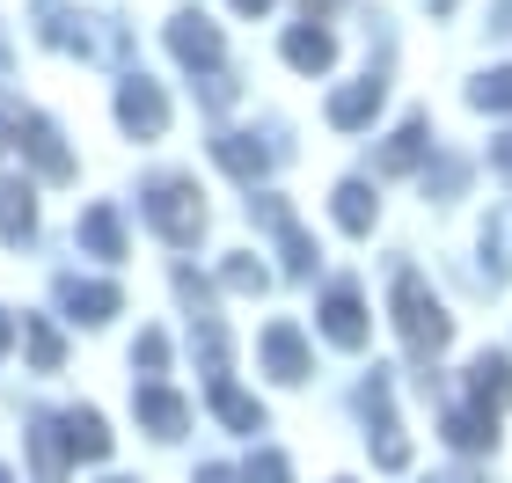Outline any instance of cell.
<instances>
[{"label": "cell", "instance_id": "6da1fadb", "mask_svg": "<svg viewBox=\"0 0 512 483\" xmlns=\"http://www.w3.org/2000/svg\"><path fill=\"white\" fill-rule=\"evenodd\" d=\"M395 330H403V344H410L417 359L447 352V337H454V322H447V308H439V293L417 279L410 264L395 271Z\"/></svg>", "mask_w": 512, "mask_h": 483}, {"label": "cell", "instance_id": "7a4b0ae2", "mask_svg": "<svg viewBox=\"0 0 512 483\" xmlns=\"http://www.w3.org/2000/svg\"><path fill=\"white\" fill-rule=\"evenodd\" d=\"M147 220H154L176 249H191V242L205 235V198H198V183H191V176H154V183H147Z\"/></svg>", "mask_w": 512, "mask_h": 483}, {"label": "cell", "instance_id": "3957f363", "mask_svg": "<svg viewBox=\"0 0 512 483\" xmlns=\"http://www.w3.org/2000/svg\"><path fill=\"white\" fill-rule=\"evenodd\" d=\"M15 147L37 161V176H52V183H66L74 176V154H66V140H59V125L52 118H37V110H15Z\"/></svg>", "mask_w": 512, "mask_h": 483}, {"label": "cell", "instance_id": "277c9868", "mask_svg": "<svg viewBox=\"0 0 512 483\" xmlns=\"http://www.w3.org/2000/svg\"><path fill=\"white\" fill-rule=\"evenodd\" d=\"M366 418H374V432H366V440H374V462L381 469H410V440L403 432H395V410H388V374L374 366V381H366Z\"/></svg>", "mask_w": 512, "mask_h": 483}, {"label": "cell", "instance_id": "5b68a950", "mask_svg": "<svg viewBox=\"0 0 512 483\" xmlns=\"http://www.w3.org/2000/svg\"><path fill=\"white\" fill-rule=\"evenodd\" d=\"M118 118H125V132H139V140H161V132H169V96H161L147 74H125Z\"/></svg>", "mask_w": 512, "mask_h": 483}, {"label": "cell", "instance_id": "8992f818", "mask_svg": "<svg viewBox=\"0 0 512 483\" xmlns=\"http://www.w3.org/2000/svg\"><path fill=\"white\" fill-rule=\"evenodd\" d=\"M249 213H256V220H264L271 235H278V257H286V271H293V279H300V271H315V242L300 235V220L286 213V198H271V191H264V198H249Z\"/></svg>", "mask_w": 512, "mask_h": 483}, {"label": "cell", "instance_id": "52a82bcc", "mask_svg": "<svg viewBox=\"0 0 512 483\" xmlns=\"http://www.w3.org/2000/svg\"><path fill=\"white\" fill-rule=\"evenodd\" d=\"M322 337L344 344V352H359V344H366V301L352 286H330V301H322Z\"/></svg>", "mask_w": 512, "mask_h": 483}, {"label": "cell", "instance_id": "ba28073f", "mask_svg": "<svg viewBox=\"0 0 512 483\" xmlns=\"http://www.w3.org/2000/svg\"><path fill=\"white\" fill-rule=\"evenodd\" d=\"M59 308L74 322H110L125 301H118V286H103V279H59Z\"/></svg>", "mask_w": 512, "mask_h": 483}, {"label": "cell", "instance_id": "9c48e42d", "mask_svg": "<svg viewBox=\"0 0 512 483\" xmlns=\"http://www.w3.org/2000/svg\"><path fill=\"white\" fill-rule=\"evenodd\" d=\"M264 366H271V374L286 381V388L315 374V366H308V344H300L293 322H271V330H264Z\"/></svg>", "mask_w": 512, "mask_h": 483}, {"label": "cell", "instance_id": "30bf717a", "mask_svg": "<svg viewBox=\"0 0 512 483\" xmlns=\"http://www.w3.org/2000/svg\"><path fill=\"white\" fill-rule=\"evenodd\" d=\"M169 52L183 59V66H220V30L205 15H176L169 22Z\"/></svg>", "mask_w": 512, "mask_h": 483}, {"label": "cell", "instance_id": "8fae6325", "mask_svg": "<svg viewBox=\"0 0 512 483\" xmlns=\"http://www.w3.org/2000/svg\"><path fill=\"white\" fill-rule=\"evenodd\" d=\"M381 96H388V81H381V74H366V81H352V88H337V96H330V125H337V132H359V125L381 110Z\"/></svg>", "mask_w": 512, "mask_h": 483}, {"label": "cell", "instance_id": "7c38bea8", "mask_svg": "<svg viewBox=\"0 0 512 483\" xmlns=\"http://www.w3.org/2000/svg\"><path fill=\"white\" fill-rule=\"evenodd\" d=\"M37 235V191L22 176H0V242H30Z\"/></svg>", "mask_w": 512, "mask_h": 483}, {"label": "cell", "instance_id": "4fadbf2b", "mask_svg": "<svg viewBox=\"0 0 512 483\" xmlns=\"http://www.w3.org/2000/svg\"><path fill=\"white\" fill-rule=\"evenodd\" d=\"M132 410H139V425H154L161 432V440H176V432L183 425H191V403H183V396H169V388H132Z\"/></svg>", "mask_w": 512, "mask_h": 483}, {"label": "cell", "instance_id": "5bb4252c", "mask_svg": "<svg viewBox=\"0 0 512 483\" xmlns=\"http://www.w3.org/2000/svg\"><path fill=\"white\" fill-rule=\"evenodd\" d=\"M66 418H30V462H37V483H59L66 476Z\"/></svg>", "mask_w": 512, "mask_h": 483}, {"label": "cell", "instance_id": "9a60e30c", "mask_svg": "<svg viewBox=\"0 0 512 483\" xmlns=\"http://www.w3.org/2000/svg\"><path fill=\"white\" fill-rule=\"evenodd\" d=\"M81 249H88V257H103V264H118V257H125L118 205H88V213H81Z\"/></svg>", "mask_w": 512, "mask_h": 483}, {"label": "cell", "instance_id": "2e32d148", "mask_svg": "<svg viewBox=\"0 0 512 483\" xmlns=\"http://www.w3.org/2000/svg\"><path fill=\"white\" fill-rule=\"evenodd\" d=\"M213 161H220L227 176H242V183H256V176L271 169V147H256L249 132H220V140H213Z\"/></svg>", "mask_w": 512, "mask_h": 483}, {"label": "cell", "instance_id": "e0dca14e", "mask_svg": "<svg viewBox=\"0 0 512 483\" xmlns=\"http://www.w3.org/2000/svg\"><path fill=\"white\" fill-rule=\"evenodd\" d=\"M469 388H476V410H498L512 403V359H498V352H483L476 366H469Z\"/></svg>", "mask_w": 512, "mask_h": 483}, {"label": "cell", "instance_id": "ac0fdd59", "mask_svg": "<svg viewBox=\"0 0 512 483\" xmlns=\"http://www.w3.org/2000/svg\"><path fill=\"white\" fill-rule=\"evenodd\" d=\"M286 59L300 66V74H322V66L337 59V37L315 30V22H300V30H286Z\"/></svg>", "mask_w": 512, "mask_h": 483}, {"label": "cell", "instance_id": "d6986e66", "mask_svg": "<svg viewBox=\"0 0 512 483\" xmlns=\"http://www.w3.org/2000/svg\"><path fill=\"white\" fill-rule=\"evenodd\" d=\"M66 447H74L81 462H103V454H110V425H103V410H66Z\"/></svg>", "mask_w": 512, "mask_h": 483}, {"label": "cell", "instance_id": "ffe728a7", "mask_svg": "<svg viewBox=\"0 0 512 483\" xmlns=\"http://www.w3.org/2000/svg\"><path fill=\"white\" fill-rule=\"evenodd\" d=\"M425 147H432V140H425V118H410V125H403V132H395V140L381 147V161H374V169H381V176H403V169H417V161H425Z\"/></svg>", "mask_w": 512, "mask_h": 483}, {"label": "cell", "instance_id": "44dd1931", "mask_svg": "<svg viewBox=\"0 0 512 483\" xmlns=\"http://www.w3.org/2000/svg\"><path fill=\"white\" fill-rule=\"evenodd\" d=\"M205 388H213V410H220V418L235 425V432H264V410H256V403H249V396H242V388L227 381V374H213Z\"/></svg>", "mask_w": 512, "mask_h": 483}, {"label": "cell", "instance_id": "7402d4cb", "mask_svg": "<svg viewBox=\"0 0 512 483\" xmlns=\"http://www.w3.org/2000/svg\"><path fill=\"white\" fill-rule=\"evenodd\" d=\"M337 227H344V235H366V227H374V191H366L359 176L337 183Z\"/></svg>", "mask_w": 512, "mask_h": 483}, {"label": "cell", "instance_id": "603a6c76", "mask_svg": "<svg viewBox=\"0 0 512 483\" xmlns=\"http://www.w3.org/2000/svg\"><path fill=\"white\" fill-rule=\"evenodd\" d=\"M447 440L461 454H476V447H491L498 440V425H491V410H447Z\"/></svg>", "mask_w": 512, "mask_h": 483}, {"label": "cell", "instance_id": "cb8c5ba5", "mask_svg": "<svg viewBox=\"0 0 512 483\" xmlns=\"http://www.w3.org/2000/svg\"><path fill=\"white\" fill-rule=\"evenodd\" d=\"M22 337H30V359H37V374H59V330H52V322H44V315H30V322H22Z\"/></svg>", "mask_w": 512, "mask_h": 483}, {"label": "cell", "instance_id": "d4e9b609", "mask_svg": "<svg viewBox=\"0 0 512 483\" xmlns=\"http://www.w3.org/2000/svg\"><path fill=\"white\" fill-rule=\"evenodd\" d=\"M469 103H476V110H512V66H498V74H483V81L469 88Z\"/></svg>", "mask_w": 512, "mask_h": 483}, {"label": "cell", "instance_id": "484cf974", "mask_svg": "<svg viewBox=\"0 0 512 483\" xmlns=\"http://www.w3.org/2000/svg\"><path fill=\"white\" fill-rule=\"evenodd\" d=\"M220 279L235 286V293H264V286H271V271H264V264H249V257H227V264H220Z\"/></svg>", "mask_w": 512, "mask_h": 483}, {"label": "cell", "instance_id": "4316f807", "mask_svg": "<svg viewBox=\"0 0 512 483\" xmlns=\"http://www.w3.org/2000/svg\"><path fill=\"white\" fill-rule=\"evenodd\" d=\"M132 366L161 374V366H169V337H161V330H139V344H132Z\"/></svg>", "mask_w": 512, "mask_h": 483}, {"label": "cell", "instance_id": "83f0119b", "mask_svg": "<svg viewBox=\"0 0 512 483\" xmlns=\"http://www.w3.org/2000/svg\"><path fill=\"white\" fill-rule=\"evenodd\" d=\"M242 483H293V469H286V454H271V447H264V454H256V462L242 469Z\"/></svg>", "mask_w": 512, "mask_h": 483}, {"label": "cell", "instance_id": "f1b7e54d", "mask_svg": "<svg viewBox=\"0 0 512 483\" xmlns=\"http://www.w3.org/2000/svg\"><path fill=\"white\" fill-rule=\"evenodd\" d=\"M198 483H242V476H235V469H220V462H205V469H198Z\"/></svg>", "mask_w": 512, "mask_h": 483}, {"label": "cell", "instance_id": "f546056e", "mask_svg": "<svg viewBox=\"0 0 512 483\" xmlns=\"http://www.w3.org/2000/svg\"><path fill=\"white\" fill-rule=\"evenodd\" d=\"M491 161H498V169L512 176V140H491Z\"/></svg>", "mask_w": 512, "mask_h": 483}, {"label": "cell", "instance_id": "4dcf8cb0", "mask_svg": "<svg viewBox=\"0 0 512 483\" xmlns=\"http://www.w3.org/2000/svg\"><path fill=\"white\" fill-rule=\"evenodd\" d=\"M8 337H15V322H8V308H0V352H8Z\"/></svg>", "mask_w": 512, "mask_h": 483}, {"label": "cell", "instance_id": "1f68e13d", "mask_svg": "<svg viewBox=\"0 0 512 483\" xmlns=\"http://www.w3.org/2000/svg\"><path fill=\"white\" fill-rule=\"evenodd\" d=\"M235 8H242V15H264V8H271V0H235Z\"/></svg>", "mask_w": 512, "mask_h": 483}, {"label": "cell", "instance_id": "d6a6232c", "mask_svg": "<svg viewBox=\"0 0 512 483\" xmlns=\"http://www.w3.org/2000/svg\"><path fill=\"white\" fill-rule=\"evenodd\" d=\"M432 8H439V15H447V8H454V0H432Z\"/></svg>", "mask_w": 512, "mask_h": 483}, {"label": "cell", "instance_id": "836d02e7", "mask_svg": "<svg viewBox=\"0 0 512 483\" xmlns=\"http://www.w3.org/2000/svg\"><path fill=\"white\" fill-rule=\"evenodd\" d=\"M308 8H315V15H322V8H330V0H308Z\"/></svg>", "mask_w": 512, "mask_h": 483}, {"label": "cell", "instance_id": "e575fe53", "mask_svg": "<svg viewBox=\"0 0 512 483\" xmlns=\"http://www.w3.org/2000/svg\"><path fill=\"white\" fill-rule=\"evenodd\" d=\"M0 66H8V44H0Z\"/></svg>", "mask_w": 512, "mask_h": 483}, {"label": "cell", "instance_id": "d590c367", "mask_svg": "<svg viewBox=\"0 0 512 483\" xmlns=\"http://www.w3.org/2000/svg\"><path fill=\"white\" fill-rule=\"evenodd\" d=\"M0 483H15V476H8V469H0Z\"/></svg>", "mask_w": 512, "mask_h": 483}, {"label": "cell", "instance_id": "8d00e7d4", "mask_svg": "<svg viewBox=\"0 0 512 483\" xmlns=\"http://www.w3.org/2000/svg\"><path fill=\"white\" fill-rule=\"evenodd\" d=\"M110 483H125V476H110Z\"/></svg>", "mask_w": 512, "mask_h": 483}]
</instances>
